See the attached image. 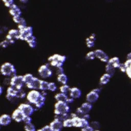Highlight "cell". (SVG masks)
<instances>
[{
    "label": "cell",
    "instance_id": "1",
    "mask_svg": "<svg viewBox=\"0 0 131 131\" xmlns=\"http://www.w3.org/2000/svg\"><path fill=\"white\" fill-rule=\"evenodd\" d=\"M66 60V56L58 54H55L48 58V61L50 62V65L56 68L62 67Z\"/></svg>",
    "mask_w": 131,
    "mask_h": 131
},
{
    "label": "cell",
    "instance_id": "2",
    "mask_svg": "<svg viewBox=\"0 0 131 131\" xmlns=\"http://www.w3.org/2000/svg\"><path fill=\"white\" fill-rule=\"evenodd\" d=\"M1 72L5 76L12 77L16 75V70L15 67L10 62H5L2 65Z\"/></svg>",
    "mask_w": 131,
    "mask_h": 131
},
{
    "label": "cell",
    "instance_id": "3",
    "mask_svg": "<svg viewBox=\"0 0 131 131\" xmlns=\"http://www.w3.org/2000/svg\"><path fill=\"white\" fill-rule=\"evenodd\" d=\"M54 107L55 115L69 114L70 111V106L66 102L57 101Z\"/></svg>",
    "mask_w": 131,
    "mask_h": 131
},
{
    "label": "cell",
    "instance_id": "4",
    "mask_svg": "<svg viewBox=\"0 0 131 131\" xmlns=\"http://www.w3.org/2000/svg\"><path fill=\"white\" fill-rule=\"evenodd\" d=\"M24 84L25 83L24 81L23 76L15 75L11 78L10 86H13L17 90H21Z\"/></svg>",
    "mask_w": 131,
    "mask_h": 131
},
{
    "label": "cell",
    "instance_id": "5",
    "mask_svg": "<svg viewBox=\"0 0 131 131\" xmlns=\"http://www.w3.org/2000/svg\"><path fill=\"white\" fill-rule=\"evenodd\" d=\"M19 31V39L27 41L30 37L33 35V28L31 26H27Z\"/></svg>",
    "mask_w": 131,
    "mask_h": 131
},
{
    "label": "cell",
    "instance_id": "6",
    "mask_svg": "<svg viewBox=\"0 0 131 131\" xmlns=\"http://www.w3.org/2000/svg\"><path fill=\"white\" fill-rule=\"evenodd\" d=\"M41 96V93L37 90H32L30 91L27 95V99L28 101L34 105L39 101Z\"/></svg>",
    "mask_w": 131,
    "mask_h": 131
},
{
    "label": "cell",
    "instance_id": "7",
    "mask_svg": "<svg viewBox=\"0 0 131 131\" xmlns=\"http://www.w3.org/2000/svg\"><path fill=\"white\" fill-rule=\"evenodd\" d=\"M93 108V105L91 103L89 102H85L83 103L81 105L78 107L76 110V114L79 117H82V116L85 114L89 113V112L92 110Z\"/></svg>",
    "mask_w": 131,
    "mask_h": 131
},
{
    "label": "cell",
    "instance_id": "8",
    "mask_svg": "<svg viewBox=\"0 0 131 131\" xmlns=\"http://www.w3.org/2000/svg\"><path fill=\"white\" fill-rule=\"evenodd\" d=\"M38 73L39 76L43 78L51 77L53 74V72L48 64L41 65L38 70Z\"/></svg>",
    "mask_w": 131,
    "mask_h": 131
},
{
    "label": "cell",
    "instance_id": "9",
    "mask_svg": "<svg viewBox=\"0 0 131 131\" xmlns=\"http://www.w3.org/2000/svg\"><path fill=\"white\" fill-rule=\"evenodd\" d=\"M73 126L76 127L83 128L90 125L89 120L78 116H76L72 118Z\"/></svg>",
    "mask_w": 131,
    "mask_h": 131
},
{
    "label": "cell",
    "instance_id": "10",
    "mask_svg": "<svg viewBox=\"0 0 131 131\" xmlns=\"http://www.w3.org/2000/svg\"><path fill=\"white\" fill-rule=\"evenodd\" d=\"M6 39L8 40L10 44H14L16 40L19 39V31L18 29H12L8 31L6 35Z\"/></svg>",
    "mask_w": 131,
    "mask_h": 131
},
{
    "label": "cell",
    "instance_id": "11",
    "mask_svg": "<svg viewBox=\"0 0 131 131\" xmlns=\"http://www.w3.org/2000/svg\"><path fill=\"white\" fill-rule=\"evenodd\" d=\"M25 116H31L34 112V107L28 103H21L18 107Z\"/></svg>",
    "mask_w": 131,
    "mask_h": 131
},
{
    "label": "cell",
    "instance_id": "12",
    "mask_svg": "<svg viewBox=\"0 0 131 131\" xmlns=\"http://www.w3.org/2000/svg\"><path fill=\"white\" fill-rule=\"evenodd\" d=\"M11 117L12 119L15 121L17 122H20L23 121L25 116L21 112V111L17 108L13 111Z\"/></svg>",
    "mask_w": 131,
    "mask_h": 131
},
{
    "label": "cell",
    "instance_id": "13",
    "mask_svg": "<svg viewBox=\"0 0 131 131\" xmlns=\"http://www.w3.org/2000/svg\"><path fill=\"white\" fill-rule=\"evenodd\" d=\"M49 125L52 131H61L63 127L62 122L56 119H54Z\"/></svg>",
    "mask_w": 131,
    "mask_h": 131
},
{
    "label": "cell",
    "instance_id": "14",
    "mask_svg": "<svg viewBox=\"0 0 131 131\" xmlns=\"http://www.w3.org/2000/svg\"><path fill=\"white\" fill-rule=\"evenodd\" d=\"M96 57L100 59L103 62L107 63L110 59L108 56L107 54L101 49H97L95 50Z\"/></svg>",
    "mask_w": 131,
    "mask_h": 131
},
{
    "label": "cell",
    "instance_id": "15",
    "mask_svg": "<svg viewBox=\"0 0 131 131\" xmlns=\"http://www.w3.org/2000/svg\"><path fill=\"white\" fill-rule=\"evenodd\" d=\"M99 97V94L93 90L87 94L86 96V100L88 102L93 103L97 101Z\"/></svg>",
    "mask_w": 131,
    "mask_h": 131
},
{
    "label": "cell",
    "instance_id": "16",
    "mask_svg": "<svg viewBox=\"0 0 131 131\" xmlns=\"http://www.w3.org/2000/svg\"><path fill=\"white\" fill-rule=\"evenodd\" d=\"M17 90L13 86H9L7 90L6 98L8 100H12L14 98H17Z\"/></svg>",
    "mask_w": 131,
    "mask_h": 131
},
{
    "label": "cell",
    "instance_id": "17",
    "mask_svg": "<svg viewBox=\"0 0 131 131\" xmlns=\"http://www.w3.org/2000/svg\"><path fill=\"white\" fill-rule=\"evenodd\" d=\"M9 12L12 17L14 16H21L22 12L20 8L16 5V4H14L9 10Z\"/></svg>",
    "mask_w": 131,
    "mask_h": 131
},
{
    "label": "cell",
    "instance_id": "18",
    "mask_svg": "<svg viewBox=\"0 0 131 131\" xmlns=\"http://www.w3.org/2000/svg\"><path fill=\"white\" fill-rule=\"evenodd\" d=\"M40 80L39 79H38L37 77H34L32 81L28 84H26V86L28 88L32 90H39V86H40Z\"/></svg>",
    "mask_w": 131,
    "mask_h": 131
},
{
    "label": "cell",
    "instance_id": "19",
    "mask_svg": "<svg viewBox=\"0 0 131 131\" xmlns=\"http://www.w3.org/2000/svg\"><path fill=\"white\" fill-rule=\"evenodd\" d=\"M12 117L8 114H3L0 117V124L2 126L8 125L12 121Z\"/></svg>",
    "mask_w": 131,
    "mask_h": 131
},
{
    "label": "cell",
    "instance_id": "20",
    "mask_svg": "<svg viewBox=\"0 0 131 131\" xmlns=\"http://www.w3.org/2000/svg\"><path fill=\"white\" fill-rule=\"evenodd\" d=\"M69 93L70 97L74 99L79 98L81 96V90L77 87L71 88Z\"/></svg>",
    "mask_w": 131,
    "mask_h": 131
},
{
    "label": "cell",
    "instance_id": "21",
    "mask_svg": "<svg viewBox=\"0 0 131 131\" xmlns=\"http://www.w3.org/2000/svg\"><path fill=\"white\" fill-rule=\"evenodd\" d=\"M96 39V38L95 34L94 33L92 34L89 37L86 38L85 42H86V46L89 48H91L95 46V42Z\"/></svg>",
    "mask_w": 131,
    "mask_h": 131
},
{
    "label": "cell",
    "instance_id": "22",
    "mask_svg": "<svg viewBox=\"0 0 131 131\" xmlns=\"http://www.w3.org/2000/svg\"><path fill=\"white\" fill-rule=\"evenodd\" d=\"M107 63L111 64L115 69H116V68L119 69V68L121 63L120 61L119 58L117 57H114L113 58H110Z\"/></svg>",
    "mask_w": 131,
    "mask_h": 131
},
{
    "label": "cell",
    "instance_id": "23",
    "mask_svg": "<svg viewBox=\"0 0 131 131\" xmlns=\"http://www.w3.org/2000/svg\"><path fill=\"white\" fill-rule=\"evenodd\" d=\"M111 77L112 76L110 74L107 73L104 74L100 78V83L102 85L106 84L110 81Z\"/></svg>",
    "mask_w": 131,
    "mask_h": 131
},
{
    "label": "cell",
    "instance_id": "24",
    "mask_svg": "<svg viewBox=\"0 0 131 131\" xmlns=\"http://www.w3.org/2000/svg\"><path fill=\"white\" fill-rule=\"evenodd\" d=\"M54 97L57 101H62V102H66L68 98L67 94L62 93L61 92L56 94L55 95Z\"/></svg>",
    "mask_w": 131,
    "mask_h": 131
},
{
    "label": "cell",
    "instance_id": "25",
    "mask_svg": "<svg viewBox=\"0 0 131 131\" xmlns=\"http://www.w3.org/2000/svg\"><path fill=\"white\" fill-rule=\"evenodd\" d=\"M57 79V81L62 84H67L68 82V78L64 73L58 75Z\"/></svg>",
    "mask_w": 131,
    "mask_h": 131
},
{
    "label": "cell",
    "instance_id": "26",
    "mask_svg": "<svg viewBox=\"0 0 131 131\" xmlns=\"http://www.w3.org/2000/svg\"><path fill=\"white\" fill-rule=\"evenodd\" d=\"M27 42L29 45V47L31 48H35L37 45L36 39L35 36L33 35L31 37H30L27 41Z\"/></svg>",
    "mask_w": 131,
    "mask_h": 131
},
{
    "label": "cell",
    "instance_id": "27",
    "mask_svg": "<svg viewBox=\"0 0 131 131\" xmlns=\"http://www.w3.org/2000/svg\"><path fill=\"white\" fill-rule=\"evenodd\" d=\"M46 101V96L41 93V96L39 101L35 104V106L38 108H40L43 106Z\"/></svg>",
    "mask_w": 131,
    "mask_h": 131
},
{
    "label": "cell",
    "instance_id": "28",
    "mask_svg": "<svg viewBox=\"0 0 131 131\" xmlns=\"http://www.w3.org/2000/svg\"><path fill=\"white\" fill-rule=\"evenodd\" d=\"M105 71L107 73L110 74L112 76L115 73V68L111 64L106 63V64L105 66Z\"/></svg>",
    "mask_w": 131,
    "mask_h": 131
},
{
    "label": "cell",
    "instance_id": "29",
    "mask_svg": "<svg viewBox=\"0 0 131 131\" xmlns=\"http://www.w3.org/2000/svg\"><path fill=\"white\" fill-rule=\"evenodd\" d=\"M34 77L33 76V75L31 74L28 73V74H25V75L23 76V79L25 83L26 84H28L30 83L32 81Z\"/></svg>",
    "mask_w": 131,
    "mask_h": 131
},
{
    "label": "cell",
    "instance_id": "30",
    "mask_svg": "<svg viewBox=\"0 0 131 131\" xmlns=\"http://www.w3.org/2000/svg\"><path fill=\"white\" fill-rule=\"evenodd\" d=\"M49 83L47 81L41 80L40 83V86H39V90L42 91H45L47 90H48V86H49Z\"/></svg>",
    "mask_w": 131,
    "mask_h": 131
},
{
    "label": "cell",
    "instance_id": "31",
    "mask_svg": "<svg viewBox=\"0 0 131 131\" xmlns=\"http://www.w3.org/2000/svg\"><path fill=\"white\" fill-rule=\"evenodd\" d=\"M71 88L70 87V86L69 85H68L67 84H62L59 88L60 91V92L62 93H64L67 94L69 92H70Z\"/></svg>",
    "mask_w": 131,
    "mask_h": 131
},
{
    "label": "cell",
    "instance_id": "32",
    "mask_svg": "<svg viewBox=\"0 0 131 131\" xmlns=\"http://www.w3.org/2000/svg\"><path fill=\"white\" fill-rule=\"evenodd\" d=\"M63 125L64 127H71L73 126L72 119L71 118H69L64 120L63 122Z\"/></svg>",
    "mask_w": 131,
    "mask_h": 131
},
{
    "label": "cell",
    "instance_id": "33",
    "mask_svg": "<svg viewBox=\"0 0 131 131\" xmlns=\"http://www.w3.org/2000/svg\"><path fill=\"white\" fill-rule=\"evenodd\" d=\"M24 129L25 131H36V128L34 125L32 123L25 124Z\"/></svg>",
    "mask_w": 131,
    "mask_h": 131
},
{
    "label": "cell",
    "instance_id": "34",
    "mask_svg": "<svg viewBox=\"0 0 131 131\" xmlns=\"http://www.w3.org/2000/svg\"><path fill=\"white\" fill-rule=\"evenodd\" d=\"M86 58L88 60H94L96 57V55L95 53V51H91L89 52L86 55Z\"/></svg>",
    "mask_w": 131,
    "mask_h": 131
},
{
    "label": "cell",
    "instance_id": "35",
    "mask_svg": "<svg viewBox=\"0 0 131 131\" xmlns=\"http://www.w3.org/2000/svg\"><path fill=\"white\" fill-rule=\"evenodd\" d=\"M57 85L55 84V83L53 82H50L49 83V86H48V90L51 92H55L57 90Z\"/></svg>",
    "mask_w": 131,
    "mask_h": 131
},
{
    "label": "cell",
    "instance_id": "36",
    "mask_svg": "<svg viewBox=\"0 0 131 131\" xmlns=\"http://www.w3.org/2000/svg\"><path fill=\"white\" fill-rule=\"evenodd\" d=\"M2 1L5 6L8 8H10L14 4V0H2Z\"/></svg>",
    "mask_w": 131,
    "mask_h": 131
},
{
    "label": "cell",
    "instance_id": "37",
    "mask_svg": "<svg viewBox=\"0 0 131 131\" xmlns=\"http://www.w3.org/2000/svg\"><path fill=\"white\" fill-rule=\"evenodd\" d=\"M26 97L25 92L21 90H17V98H24Z\"/></svg>",
    "mask_w": 131,
    "mask_h": 131
},
{
    "label": "cell",
    "instance_id": "38",
    "mask_svg": "<svg viewBox=\"0 0 131 131\" xmlns=\"http://www.w3.org/2000/svg\"><path fill=\"white\" fill-rule=\"evenodd\" d=\"M10 44L9 41L7 39H5L3 40L2 41H1V42L0 43V45L3 48H7L9 45Z\"/></svg>",
    "mask_w": 131,
    "mask_h": 131
},
{
    "label": "cell",
    "instance_id": "39",
    "mask_svg": "<svg viewBox=\"0 0 131 131\" xmlns=\"http://www.w3.org/2000/svg\"><path fill=\"white\" fill-rule=\"evenodd\" d=\"M90 125L94 129V130L98 129L100 127L99 123L97 121H93L91 123H90Z\"/></svg>",
    "mask_w": 131,
    "mask_h": 131
},
{
    "label": "cell",
    "instance_id": "40",
    "mask_svg": "<svg viewBox=\"0 0 131 131\" xmlns=\"http://www.w3.org/2000/svg\"><path fill=\"white\" fill-rule=\"evenodd\" d=\"M32 119L31 117V116H25L23 120V122L25 124L31 123H32Z\"/></svg>",
    "mask_w": 131,
    "mask_h": 131
},
{
    "label": "cell",
    "instance_id": "41",
    "mask_svg": "<svg viewBox=\"0 0 131 131\" xmlns=\"http://www.w3.org/2000/svg\"><path fill=\"white\" fill-rule=\"evenodd\" d=\"M94 129L90 125L86 126L83 128H81V131H94Z\"/></svg>",
    "mask_w": 131,
    "mask_h": 131
},
{
    "label": "cell",
    "instance_id": "42",
    "mask_svg": "<svg viewBox=\"0 0 131 131\" xmlns=\"http://www.w3.org/2000/svg\"><path fill=\"white\" fill-rule=\"evenodd\" d=\"M37 131H52L49 125H46L40 129H38Z\"/></svg>",
    "mask_w": 131,
    "mask_h": 131
},
{
    "label": "cell",
    "instance_id": "43",
    "mask_svg": "<svg viewBox=\"0 0 131 131\" xmlns=\"http://www.w3.org/2000/svg\"><path fill=\"white\" fill-rule=\"evenodd\" d=\"M119 70L123 73H126V69H127V68L126 67V66L125 65V64L123 63H121L119 68Z\"/></svg>",
    "mask_w": 131,
    "mask_h": 131
},
{
    "label": "cell",
    "instance_id": "44",
    "mask_svg": "<svg viewBox=\"0 0 131 131\" xmlns=\"http://www.w3.org/2000/svg\"><path fill=\"white\" fill-rule=\"evenodd\" d=\"M21 17V16H14V17H12V19L14 23L18 24L20 22Z\"/></svg>",
    "mask_w": 131,
    "mask_h": 131
},
{
    "label": "cell",
    "instance_id": "45",
    "mask_svg": "<svg viewBox=\"0 0 131 131\" xmlns=\"http://www.w3.org/2000/svg\"><path fill=\"white\" fill-rule=\"evenodd\" d=\"M63 73H64V70H63L62 67L57 68L56 74H57V75L61 74H63Z\"/></svg>",
    "mask_w": 131,
    "mask_h": 131
},
{
    "label": "cell",
    "instance_id": "46",
    "mask_svg": "<svg viewBox=\"0 0 131 131\" xmlns=\"http://www.w3.org/2000/svg\"><path fill=\"white\" fill-rule=\"evenodd\" d=\"M126 73L127 75L130 78H131V64H130V65L127 68L126 71Z\"/></svg>",
    "mask_w": 131,
    "mask_h": 131
},
{
    "label": "cell",
    "instance_id": "47",
    "mask_svg": "<svg viewBox=\"0 0 131 131\" xmlns=\"http://www.w3.org/2000/svg\"><path fill=\"white\" fill-rule=\"evenodd\" d=\"M74 99L72 98V97H70V98H68L66 102L69 104H71L72 103H73L74 102Z\"/></svg>",
    "mask_w": 131,
    "mask_h": 131
},
{
    "label": "cell",
    "instance_id": "48",
    "mask_svg": "<svg viewBox=\"0 0 131 131\" xmlns=\"http://www.w3.org/2000/svg\"><path fill=\"white\" fill-rule=\"evenodd\" d=\"M82 117L83 118H84V119H86V120H89L90 119V115H89V113L84 114V115L82 116Z\"/></svg>",
    "mask_w": 131,
    "mask_h": 131
},
{
    "label": "cell",
    "instance_id": "49",
    "mask_svg": "<svg viewBox=\"0 0 131 131\" xmlns=\"http://www.w3.org/2000/svg\"><path fill=\"white\" fill-rule=\"evenodd\" d=\"M127 59L131 60V52L129 53L127 55Z\"/></svg>",
    "mask_w": 131,
    "mask_h": 131
},
{
    "label": "cell",
    "instance_id": "50",
    "mask_svg": "<svg viewBox=\"0 0 131 131\" xmlns=\"http://www.w3.org/2000/svg\"><path fill=\"white\" fill-rule=\"evenodd\" d=\"M20 2L23 4H26L29 2V0H19Z\"/></svg>",
    "mask_w": 131,
    "mask_h": 131
},
{
    "label": "cell",
    "instance_id": "51",
    "mask_svg": "<svg viewBox=\"0 0 131 131\" xmlns=\"http://www.w3.org/2000/svg\"><path fill=\"white\" fill-rule=\"evenodd\" d=\"M3 88L2 86H1L0 87V94L2 95V93H3Z\"/></svg>",
    "mask_w": 131,
    "mask_h": 131
},
{
    "label": "cell",
    "instance_id": "52",
    "mask_svg": "<svg viewBox=\"0 0 131 131\" xmlns=\"http://www.w3.org/2000/svg\"><path fill=\"white\" fill-rule=\"evenodd\" d=\"M94 131H100V130H99V129H96V130H95Z\"/></svg>",
    "mask_w": 131,
    "mask_h": 131
}]
</instances>
